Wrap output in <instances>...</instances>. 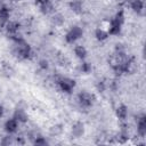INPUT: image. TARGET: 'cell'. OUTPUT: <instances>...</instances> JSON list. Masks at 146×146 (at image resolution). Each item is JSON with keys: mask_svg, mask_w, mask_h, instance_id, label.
Segmentation results:
<instances>
[{"mask_svg": "<svg viewBox=\"0 0 146 146\" xmlns=\"http://www.w3.org/2000/svg\"><path fill=\"white\" fill-rule=\"evenodd\" d=\"M15 55L19 59H27L31 56V47L23 40L15 43Z\"/></svg>", "mask_w": 146, "mask_h": 146, "instance_id": "1", "label": "cell"}, {"mask_svg": "<svg viewBox=\"0 0 146 146\" xmlns=\"http://www.w3.org/2000/svg\"><path fill=\"white\" fill-rule=\"evenodd\" d=\"M82 34H83V31L80 26H72L65 34V40L68 43H73L76 40H79L82 36Z\"/></svg>", "mask_w": 146, "mask_h": 146, "instance_id": "2", "label": "cell"}, {"mask_svg": "<svg viewBox=\"0 0 146 146\" xmlns=\"http://www.w3.org/2000/svg\"><path fill=\"white\" fill-rule=\"evenodd\" d=\"M78 102L81 107L89 108L94 104V96L88 91H81L78 95Z\"/></svg>", "mask_w": 146, "mask_h": 146, "instance_id": "3", "label": "cell"}, {"mask_svg": "<svg viewBox=\"0 0 146 146\" xmlns=\"http://www.w3.org/2000/svg\"><path fill=\"white\" fill-rule=\"evenodd\" d=\"M57 83H58L59 89L64 92H71L75 87V81L70 78H60L57 81Z\"/></svg>", "mask_w": 146, "mask_h": 146, "instance_id": "4", "label": "cell"}, {"mask_svg": "<svg viewBox=\"0 0 146 146\" xmlns=\"http://www.w3.org/2000/svg\"><path fill=\"white\" fill-rule=\"evenodd\" d=\"M121 29H122V23H120L117 19H115V18L113 17V18L110 21V23H108L107 32H108V34H111V35H117V34H120Z\"/></svg>", "mask_w": 146, "mask_h": 146, "instance_id": "5", "label": "cell"}, {"mask_svg": "<svg viewBox=\"0 0 146 146\" xmlns=\"http://www.w3.org/2000/svg\"><path fill=\"white\" fill-rule=\"evenodd\" d=\"M19 26H21L19 23L16 22V21H7L6 22V25H5V29H6V32L11 36V35L18 33Z\"/></svg>", "mask_w": 146, "mask_h": 146, "instance_id": "6", "label": "cell"}, {"mask_svg": "<svg viewBox=\"0 0 146 146\" xmlns=\"http://www.w3.org/2000/svg\"><path fill=\"white\" fill-rule=\"evenodd\" d=\"M18 124H19V122L13 116L11 119H8V120L5 122V130H6L8 133H14V132L17 131Z\"/></svg>", "mask_w": 146, "mask_h": 146, "instance_id": "7", "label": "cell"}, {"mask_svg": "<svg viewBox=\"0 0 146 146\" xmlns=\"http://www.w3.org/2000/svg\"><path fill=\"white\" fill-rule=\"evenodd\" d=\"M137 132L140 137L146 135V116L141 115L137 121Z\"/></svg>", "mask_w": 146, "mask_h": 146, "instance_id": "8", "label": "cell"}, {"mask_svg": "<svg viewBox=\"0 0 146 146\" xmlns=\"http://www.w3.org/2000/svg\"><path fill=\"white\" fill-rule=\"evenodd\" d=\"M115 114L121 121H124L127 119V116H128V107L125 105H123V104L119 105L116 107V110H115Z\"/></svg>", "mask_w": 146, "mask_h": 146, "instance_id": "9", "label": "cell"}, {"mask_svg": "<svg viewBox=\"0 0 146 146\" xmlns=\"http://www.w3.org/2000/svg\"><path fill=\"white\" fill-rule=\"evenodd\" d=\"M83 132H84V125H83L82 122H76V123L73 124V127H72V135L74 137L79 138V137H81L83 135Z\"/></svg>", "mask_w": 146, "mask_h": 146, "instance_id": "10", "label": "cell"}, {"mask_svg": "<svg viewBox=\"0 0 146 146\" xmlns=\"http://www.w3.org/2000/svg\"><path fill=\"white\" fill-rule=\"evenodd\" d=\"M14 117L18 121V122H26L27 121V114L24 110L22 108H17L14 113Z\"/></svg>", "mask_w": 146, "mask_h": 146, "instance_id": "11", "label": "cell"}, {"mask_svg": "<svg viewBox=\"0 0 146 146\" xmlns=\"http://www.w3.org/2000/svg\"><path fill=\"white\" fill-rule=\"evenodd\" d=\"M74 54H75V56H76L78 58L84 59V58L87 57V49H86L83 46H81V44L75 46V47H74Z\"/></svg>", "mask_w": 146, "mask_h": 146, "instance_id": "12", "label": "cell"}, {"mask_svg": "<svg viewBox=\"0 0 146 146\" xmlns=\"http://www.w3.org/2000/svg\"><path fill=\"white\" fill-rule=\"evenodd\" d=\"M9 16H10V11H9L8 7L1 6L0 7V21L3 22V23H6L9 19Z\"/></svg>", "mask_w": 146, "mask_h": 146, "instance_id": "13", "label": "cell"}, {"mask_svg": "<svg viewBox=\"0 0 146 146\" xmlns=\"http://www.w3.org/2000/svg\"><path fill=\"white\" fill-rule=\"evenodd\" d=\"M95 35H96V38L98 39V40H105V39H107L108 38V32H107V30H104L103 27H98L97 30H96V32H95Z\"/></svg>", "mask_w": 146, "mask_h": 146, "instance_id": "14", "label": "cell"}, {"mask_svg": "<svg viewBox=\"0 0 146 146\" xmlns=\"http://www.w3.org/2000/svg\"><path fill=\"white\" fill-rule=\"evenodd\" d=\"M40 8H41V11H42L43 14H50V13L54 11V10H52L54 7H52V5H51L50 1H48V2H46V3H43V5H41Z\"/></svg>", "mask_w": 146, "mask_h": 146, "instance_id": "15", "label": "cell"}, {"mask_svg": "<svg viewBox=\"0 0 146 146\" xmlns=\"http://www.w3.org/2000/svg\"><path fill=\"white\" fill-rule=\"evenodd\" d=\"M70 7H71V9H72L73 11H75V13H80V11L82 10V3H81L79 0L72 1V2L70 3Z\"/></svg>", "mask_w": 146, "mask_h": 146, "instance_id": "16", "label": "cell"}, {"mask_svg": "<svg viewBox=\"0 0 146 146\" xmlns=\"http://www.w3.org/2000/svg\"><path fill=\"white\" fill-rule=\"evenodd\" d=\"M80 70L83 72V73H89L91 71V65L87 62H83L81 65H80Z\"/></svg>", "mask_w": 146, "mask_h": 146, "instance_id": "17", "label": "cell"}, {"mask_svg": "<svg viewBox=\"0 0 146 146\" xmlns=\"http://www.w3.org/2000/svg\"><path fill=\"white\" fill-rule=\"evenodd\" d=\"M114 18L115 19H117L120 23H122L123 24V22H124V11L121 9V10H119L117 13H116V15L114 16Z\"/></svg>", "mask_w": 146, "mask_h": 146, "instance_id": "18", "label": "cell"}, {"mask_svg": "<svg viewBox=\"0 0 146 146\" xmlns=\"http://www.w3.org/2000/svg\"><path fill=\"white\" fill-rule=\"evenodd\" d=\"M47 140L43 138V137H36V139L34 140V145H41V146H44L47 145Z\"/></svg>", "mask_w": 146, "mask_h": 146, "instance_id": "19", "label": "cell"}, {"mask_svg": "<svg viewBox=\"0 0 146 146\" xmlns=\"http://www.w3.org/2000/svg\"><path fill=\"white\" fill-rule=\"evenodd\" d=\"M52 21H54L55 24H62V23H63V17H62L60 15H55Z\"/></svg>", "mask_w": 146, "mask_h": 146, "instance_id": "20", "label": "cell"}, {"mask_svg": "<svg viewBox=\"0 0 146 146\" xmlns=\"http://www.w3.org/2000/svg\"><path fill=\"white\" fill-rule=\"evenodd\" d=\"M39 66H40L42 70H46V68L48 67V63H47V60H40Z\"/></svg>", "mask_w": 146, "mask_h": 146, "instance_id": "21", "label": "cell"}, {"mask_svg": "<svg viewBox=\"0 0 146 146\" xmlns=\"http://www.w3.org/2000/svg\"><path fill=\"white\" fill-rule=\"evenodd\" d=\"M7 144H11V139H10L9 136L8 137H5V139L2 140V145H7Z\"/></svg>", "mask_w": 146, "mask_h": 146, "instance_id": "22", "label": "cell"}, {"mask_svg": "<svg viewBox=\"0 0 146 146\" xmlns=\"http://www.w3.org/2000/svg\"><path fill=\"white\" fill-rule=\"evenodd\" d=\"M48 1H50V0H35V2L38 3V5H43V3H46V2H48Z\"/></svg>", "mask_w": 146, "mask_h": 146, "instance_id": "23", "label": "cell"}, {"mask_svg": "<svg viewBox=\"0 0 146 146\" xmlns=\"http://www.w3.org/2000/svg\"><path fill=\"white\" fill-rule=\"evenodd\" d=\"M2 113H3V110H2V106L0 105V117L2 116Z\"/></svg>", "mask_w": 146, "mask_h": 146, "instance_id": "24", "label": "cell"}, {"mask_svg": "<svg viewBox=\"0 0 146 146\" xmlns=\"http://www.w3.org/2000/svg\"><path fill=\"white\" fill-rule=\"evenodd\" d=\"M0 1H1V0H0Z\"/></svg>", "mask_w": 146, "mask_h": 146, "instance_id": "25", "label": "cell"}]
</instances>
